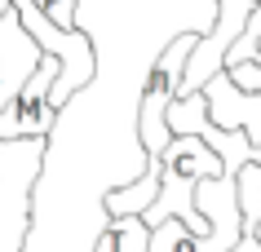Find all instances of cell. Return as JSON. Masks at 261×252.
<instances>
[{"mask_svg":"<svg viewBox=\"0 0 261 252\" xmlns=\"http://www.w3.org/2000/svg\"><path fill=\"white\" fill-rule=\"evenodd\" d=\"M199 31H181L173 36L164 53L155 58V67L146 71V80L138 89V115H133V128H138V142L146 155H160L173 142L168 133V106L177 98V84H181V71H186V58H191Z\"/></svg>","mask_w":261,"mask_h":252,"instance_id":"cell-3","label":"cell"},{"mask_svg":"<svg viewBox=\"0 0 261 252\" xmlns=\"http://www.w3.org/2000/svg\"><path fill=\"white\" fill-rule=\"evenodd\" d=\"M9 5H14V9H22V5H31V0H9Z\"/></svg>","mask_w":261,"mask_h":252,"instance_id":"cell-14","label":"cell"},{"mask_svg":"<svg viewBox=\"0 0 261 252\" xmlns=\"http://www.w3.org/2000/svg\"><path fill=\"white\" fill-rule=\"evenodd\" d=\"M93 252H151V226L142 217H111Z\"/></svg>","mask_w":261,"mask_h":252,"instance_id":"cell-9","label":"cell"},{"mask_svg":"<svg viewBox=\"0 0 261 252\" xmlns=\"http://www.w3.org/2000/svg\"><path fill=\"white\" fill-rule=\"evenodd\" d=\"M155 164H160V195H155L151 208L142 212V221L160 226L168 217H177L181 226H191L195 235H208V221L195 208V186L204 182V177H217L221 173V155L204 137L177 133L164 151L155 155Z\"/></svg>","mask_w":261,"mask_h":252,"instance_id":"cell-1","label":"cell"},{"mask_svg":"<svg viewBox=\"0 0 261 252\" xmlns=\"http://www.w3.org/2000/svg\"><path fill=\"white\" fill-rule=\"evenodd\" d=\"M155 195H160V164H155V155H151L146 168H142L133 182L107 190V212L111 217H142V212L155 204Z\"/></svg>","mask_w":261,"mask_h":252,"instance_id":"cell-8","label":"cell"},{"mask_svg":"<svg viewBox=\"0 0 261 252\" xmlns=\"http://www.w3.org/2000/svg\"><path fill=\"white\" fill-rule=\"evenodd\" d=\"M230 252H261V243H257V235H239V243Z\"/></svg>","mask_w":261,"mask_h":252,"instance_id":"cell-13","label":"cell"},{"mask_svg":"<svg viewBox=\"0 0 261 252\" xmlns=\"http://www.w3.org/2000/svg\"><path fill=\"white\" fill-rule=\"evenodd\" d=\"M199 93H204V102H208V124L226 128V133H244V137L261 151V93L239 89L226 71H217Z\"/></svg>","mask_w":261,"mask_h":252,"instance_id":"cell-7","label":"cell"},{"mask_svg":"<svg viewBox=\"0 0 261 252\" xmlns=\"http://www.w3.org/2000/svg\"><path fill=\"white\" fill-rule=\"evenodd\" d=\"M239 217H244V235L261 221V164L257 159L239 164Z\"/></svg>","mask_w":261,"mask_h":252,"instance_id":"cell-10","label":"cell"},{"mask_svg":"<svg viewBox=\"0 0 261 252\" xmlns=\"http://www.w3.org/2000/svg\"><path fill=\"white\" fill-rule=\"evenodd\" d=\"M217 5V14H213V27L208 36H199L186 58V71H181V84H177V98L186 93H199L217 71H226V53H230V44L244 36L248 18L257 9V0H213Z\"/></svg>","mask_w":261,"mask_h":252,"instance_id":"cell-4","label":"cell"},{"mask_svg":"<svg viewBox=\"0 0 261 252\" xmlns=\"http://www.w3.org/2000/svg\"><path fill=\"white\" fill-rule=\"evenodd\" d=\"M49 137L0 142V252H22L31 230V190L44 164Z\"/></svg>","mask_w":261,"mask_h":252,"instance_id":"cell-2","label":"cell"},{"mask_svg":"<svg viewBox=\"0 0 261 252\" xmlns=\"http://www.w3.org/2000/svg\"><path fill=\"white\" fill-rule=\"evenodd\" d=\"M31 5H36L54 27H62V31L75 27V0H31Z\"/></svg>","mask_w":261,"mask_h":252,"instance_id":"cell-11","label":"cell"},{"mask_svg":"<svg viewBox=\"0 0 261 252\" xmlns=\"http://www.w3.org/2000/svg\"><path fill=\"white\" fill-rule=\"evenodd\" d=\"M40 44L22 27V18L9 0H0V111L18 98V89L31 80V71L40 62Z\"/></svg>","mask_w":261,"mask_h":252,"instance_id":"cell-6","label":"cell"},{"mask_svg":"<svg viewBox=\"0 0 261 252\" xmlns=\"http://www.w3.org/2000/svg\"><path fill=\"white\" fill-rule=\"evenodd\" d=\"M257 5H261V0H257Z\"/></svg>","mask_w":261,"mask_h":252,"instance_id":"cell-15","label":"cell"},{"mask_svg":"<svg viewBox=\"0 0 261 252\" xmlns=\"http://www.w3.org/2000/svg\"><path fill=\"white\" fill-rule=\"evenodd\" d=\"M226 75L248 93H261V62H226Z\"/></svg>","mask_w":261,"mask_h":252,"instance_id":"cell-12","label":"cell"},{"mask_svg":"<svg viewBox=\"0 0 261 252\" xmlns=\"http://www.w3.org/2000/svg\"><path fill=\"white\" fill-rule=\"evenodd\" d=\"M62 75V62L54 53H40L31 80L18 89V98L0 111V142H14V137H49L58 124V111L49 106V89Z\"/></svg>","mask_w":261,"mask_h":252,"instance_id":"cell-5","label":"cell"}]
</instances>
